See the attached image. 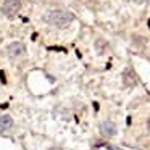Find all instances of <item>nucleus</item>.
<instances>
[{
	"label": "nucleus",
	"mask_w": 150,
	"mask_h": 150,
	"mask_svg": "<svg viewBox=\"0 0 150 150\" xmlns=\"http://www.w3.org/2000/svg\"><path fill=\"white\" fill-rule=\"evenodd\" d=\"M123 82H124V86H127V87H132V86H136L137 84V79H136V76H134V73H132V69H124V73H123Z\"/></svg>",
	"instance_id": "nucleus-5"
},
{
	"label": "nucleus",
	"mask_w": 150,
	"mask_h": 150,
	"mask_svg": "<svg viewBox=\"0 0 150 150\" xmlns=\"http://www.w3.org/2000/svg\"><path fill=\"white\" fill-rule=\"evenodd\" d=\"M21 10V2L20 0H5L2 5V15L7 18H13L18 15V11Z\"/></svg>",
	"instance_id": "nucleus-2"
},
{
	"label": "nucleus",
	"mask_w": 150,
	"mask_h": 150,
	"mask_svg": "<svg viewBox=\"0 0 150 150\" xmlns=\"http://www.w3.org/2000/svg\"><path fill=\"white\" fill-rule=\"evenodd\" d=\"M24 52H26V45L23 42H11L7 47V53L11 58H18V57L24 55Z\"/></svg>",
	"instance_id": "nucleus-3"
},
{
	"label": "nucleus",
	"mask_w": 150,
	"mask_h": 150,
	"mask_svg": "<svg viewBox=\"0 0 150 150\" xmlns=\"http://www.w3.org/2000/svg\"><path fill=\"white\" fill-rule=\"evenodd\" d=\"M49 150H63V149H62V147H57V145H53V147H50Z\"/></svg>",
	"instance_id": "nucleus-10"
},
{
	"label": "nucleus",
	"mask_w": 150,
	"mask_h": 150,
	"mask_svg": "<svg viewBox=\"0 0 150 150\" xmlns=\"http://www.w3.org/2000/svg\"><path fill=\"white\" fill-rule=\"evenodd\" d=\"M147 129H149V132H150V118H149V121H147Z\"/></svg>",
	"instance_id": "nucleus-11"
},
{
	"label": "nucleus",
	"mask_w": 150,
	"mask_h": 150,
	"mask_svg": "<svg viewBox=\"0 0 150 150\" xmlns=\"http://www.w3.org/2000/svg\"><path fill=\"white\" fill-rule=\"evenodd\" d=\"M107 150H123V149H120V147H116V145H108Z\"/></svg>",
	"instance_id": "nucleus-8"
},
{
	"label": "nucleus",
	"mask_w": 150,
	"mask_h": 150,
	"mask_svg": "<svg viewBox=\"0 0 150 150\" xmlns=\"http://www.w3.org/2000/svg\"><path fill=\"white\" fill-rule=\"evenodd\" d=\"M132 4H137V5H142V4H145V0H131Z\"/></svg>",
	"instance_id": "nucleus-9"
},
{
	"label": "nucleus",
	"mask_w": 150,
	"mask_h": 150,
	"mask_svg": "<svg viewBox=\"0 0 150 150\" xmlns=\"http://www.w3.org/2000/svg\"><path fill=\"white\" fill-rule=\"evenodd\" d=\"M105 45H107V44L103 42V39H97V40H95V50H97L98 53H103Z\"/></svg>",
	"instance_id": "nucleus-7"
},
{
	"label": "nucleus",
	"mask_w": 150,
	"mask_h": 150,
	"mask_svg": "<svg viewBox=\"0 0 150 150\" xmlns=\"http://www.w3.org/2000/svg\"><path fill=\"white\" fill-rule=\"evenodd\" d=\"M13 127V118L10 115H2L0 116V131H8Z\"/></svg>",
	"instance_id": "nucleus-6"
},
{
	"label": "nucleus",
	"mask_w": 150,
	"mask_h": 150,
	"mask_svg": "<svg viewBox=\"0 0 150 150\" xmlns=\"http://www.w3.org/2000/svg\"><path fill=\"white\" fill-rule=\"evenodd\" d=\"M74 20V15L69 13L66 10H50L49 13L44 16V21L55 28H65L66 24H69Z\"/></svg>",
	"instance_id": "nucleus-1"
},
{
	"label": "nucleus",
	"mask_w": 150,
	"mask_h": 150,
	"mask_svg": "<svg viewBox=\"0 0 150 150\" xmlns=\"http://www.w3.org/2000/svg\"><path fill=\"white\" fill-rule=\"evenodd\" d=\"M100 132L105 137H115L118 134V127L113 121L107 120V121H102L100 123Z\"/></svg>",
	"instance_id": "nucleus-4"
}]
</instances>
